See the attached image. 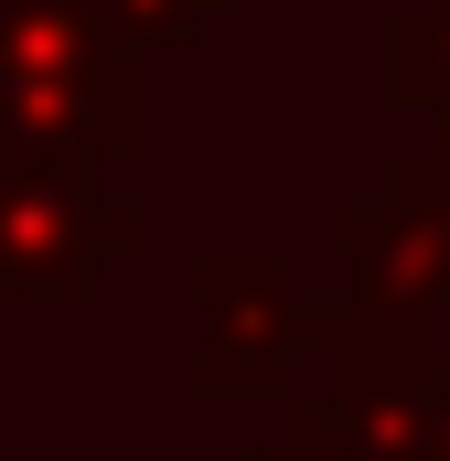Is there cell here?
I'll return each instance as SVG.
<instances>
[{
  "label": "cell",
  "mask_w": 450,
  "mask_h": 461,
  "mask_svg": "<svg viewBox=\"0 0 450 461\" xmlns=\"http://www.w3.org/2000/svg\"><path fill=\"white\" fill-rule=\"evenodd\" d=\"M0 140L86 172L150 140V54L108 0H0Z\"/></svg>",
  "instance_id": "obj_1"
},
{
  "label": "cell",
  "mask_w": 450,
  "mask_h": 461,
  "mask_svg": "<svg viewBox=\"0 0 450 461\" xmlns=\"http://www.w3.org/2000/svg\"><path fill=\"white\" fill-rule=\"evenodd\" d=\"M333 247L354 279L343 290L354 344H386V354L450 344V140L397 150L386 183L333 215Z\"/></svg>",
  "instance_id": "obj_2"
},
{
  "label": "cell",
  "mask_w": 450,
  "mask_h": 461,
  "mask_svg": "<svg viewBox=\"0 0 450 461\" xmlns=\"http://www.w3.org/2000/svg\"><path fill=\"white\" fill-rule=\"evenodd\" d=\"M183 312H194V344H183V386L204 408H290V375L311 354V301L290 279L279 247H204L183 258Z\"/></svg>",
  "instance_id": "obj_3"
},
{
  "label": "cell",
  "mask_w": 450,
  "mask_h": 461,
  "mask_svg": "<svg viewBox=\"0 0 450 461\" xmlns=\"http://www.w3.org/2000/svg\"><path fill=\"white\" fill-rule=\"evenodd\" d=\"M150 215L97 194L86 161H54V150H22L0 140V301H54L76 312L97 290L108 258H140Z\"/></svg>",
  "instance_id": "obj_4"
},
{
  "label": "cell",
  "mask_w": 450,
  "mask_h": 461,
  "mask_svg": "<svg viewBox=\"0 0 450 461\" xmlns=\"http://www.w3.org/2000/svg\"><path fill=\"white\" fill-rule=\"evenodd\" d=\"M386 108L440 118V140H450V0H397L386 11Z\"/></svg>",
  "instance_id": "obj_5"
},
{
  "label": "cell",
  "mask_w": 450,
  "mask_h": 461,
  "mask_svg": "<svg viewBox=\"0 0 450 461\" xmlns=\"http://www.w3.org/2000/svg\"><path fill=\"white\" fill-rule=\"evenodd\" d=\"M236 461H364V451L322 419V397H290V408H279V429H268V440H247Z\"/></svg>",
  "instance_id": "obj_6"
},
{
  "label": "cell",
  "mask_w": 450,
  "mask_h": 461,
  "mask_svg": "<svg viewBox=\"0 0 450 461\" xmlns=\"http://www.w3.org/2000/svg\"><path fill=\"white\" fill-rule=\"evenodd\" d=\"M118 22H129V43L140 54H172V43H194L215 11H236V0H108Z\"/></svg>",
  "instance_id": "obj_7"
}]
</instances>
